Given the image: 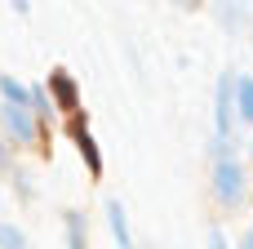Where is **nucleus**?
Wrapping results in <instances>:
<instances>
[{"label":"nucleus","instance_id":"6e6552de","mask_svg":"<svg viewBox=\"0 0 253 249\" xmlns=\"http://www.w3.org/2000/svg\"><path fill=\"white\" fill-rule=\"evenodd\" d=\"M213 9H218V22H222L227 31H236V27H245V22H249V9H245V0H218Z\"/></svg>","mask_w":253,"mask_h":249},{"label":"nucleus","instance_id":"7ed1b4c3","mask_svg":"<svg viewBox=\"0 0 253 249\" xmlns=\"http://www.w3.org/2000/svg\"><path fill=\"white\" fill-rule=\"evenodd\" d=\"M231 116H236V76L222 71L218 76V98H213V138L231 134Z\"/></svg>","mask_w":253,"mask_h":249},{"label":"nucleus","instance_id":"0eeeda50","mask_svg":"<svg viewBox=\"0 0 253 249\" xmlns=\"http://www.w3.org/2000/svg\"><path fill=\"white\" fill-rule=\"evenodd\" d=\"M0 102H9V107H31V85H22L18 76H0Z\"/></svg>","mask_w":253,"mask_h":249},{"label":"nucleus","instance_id":"f3484780","mask_svg":"<svg viewBox=\"0 0 253 249\" xmlns=\"http://www.w3.org/2000/svg\"><path fill=\"white\" fill-rule=\"evenodd\" d=\"M173 4H178V9H196L200 0H173Z\"/></svg>","mask_w":253,"mask_h":249},{"label":"nucleus","instance_id":"9d476101","mask_svg":"<svg viewBox=\"0 0 253 249\" xmlns=\"http://www.w3.org/2000/svg\"><path fill=\"white\" fill-rule=\"evenodd\" d=\"M236 116L253 125V76H236Z\"/></svg>","mask_w":253,"mask_h":249},{"label":"nucleus","instance_id":"f03ea898","mask_svg":"<svg viewBox=\"0 0 253 249\" xmlns=\"http://www.w3.org/2000/svg\"><path fill=\"white\" fill-rule=\"evenodd\" d=\"M245 169H240V160L231 156V160H218L213 165V196H218V205H240L245 200Z\"/></svg>","mask_w":253,"mask_h":249},{"label":"nucleus","instance_id":"dca6fc26","mask_svg":"<svg viewBox=\"0 0 253 249\" xmlns=\"http://www.w3.org/2000/svg\"><path fill=\"white\" fill-rule=\"evenodd\" d=\"M9 4H13L18 13H27V9H31V0H9Z\"/></svg>","mask_w":253,"mask_h":249},{"label":"nucleus","instance_id":"4468645a","mask_svg":"<svg viewBox=\"0 0 253 249\" xmlns=\"http://www.w3.org/2000/svg\"><path fill=\"white\" fill-rule=\"evenodd\" d=\"M0 169H13V156H9V147H4V138H0Z\"/></svg>","mask_w":253,"mask_h":249},{"label":"nucleus","instance_id":"f8f14e48","mask_svg":"<svg viewBox=\"0 0 253 249\" xmlns=\"http://www.w3.org/2000/svg\"><path fill=\"white\" fill-rule=\"evenodd\" d=\"M0 249H27L22 227H13V223H0Z\"/></svg>","mask_w":253,"mask_h":249},{"label":"nucleus","instance_id":"39448f33","mask_svg":"<svg viewBox=\"0 0 253 249\" xmlns=\"http://www.w3.org/2000/svg\"><path fill=\"white\" fill-rule=\"evenodd\" d=\"M102 209H107V227H111V241H116L120 249H133V232H129V218H125V205H120V200L111 196V200H107Z\"/></svg>","mask_w":253,"mask_h":249},{"label":"nucleus","instance_id":"a211bd4d","mask_svg":"<svg viewBox=\"0 0 253 249\" xmlns=\"http://www.w3.org/2000/svg\"><path fill=\"white\" fill-rule=\"evenodd\" d=\"M249 151H253V147H249Z\"/></svg>","mask_w":253,"mask_h":249},{"label":"nucleus","instance_id":"f257e3e1","mask_svg":"<svg viewBox=\"0 0 253 249\" xmlns=\"http://www.w3.org/2000/svg\"><path fill=\"white\" fill-rule=\"evenodd\" d=\"M0 129H4V138L18 143V147H40V116H36L31 107H9V102H0Z\"/></svg>","mask_w":253,"mask_h":249},{"label":"nucleus","instance_id":"423d86ee","mask_svg":"<svg viewBox=\"0 0 253 249\" xmlns=\"http://www.w3.org/2000/svg\"><path fill=\"white\" fill-rule=\"evenodd\" d=\"M71 138H76V147H80V156H84V165H89V169L98 174V169H102V151H98V143H93V134L84 129V120H76V125H71Z\"/></svg>","mask_w":253,"mask_h":249},{"label":"nucleus","instance_id":"1a4fd4ad","mask_svg":"<svg viewBox=\"0 0 253 249\" xmlns=\"http://www.w3.org/2000/svg\"><path fill=\"white\" fill-rule=\"evenodd\" d=\"M62 232H67V245H71V249H89L84 214H80V209H67V214H62Z\"/></svg>","mask_w":253,"mask_h":249},{"label":"nucleus","instance_id":"ddd939ff","mask_svg":"<svg viewBox=\"0 0 253 249\" xmlns=\"http://www.w3.org/2000/svg\"><path fill=\"white\" fill-rule=\"evenodd\" d=\"M209 249H231V245H227V236H222V227L209 232Z\"/></svg>","mask_w":253,"mask_h":249},{"label":"nucleus","instance_id":"9b49d317","mask_svg":"<svg viewBox=\"0 0 253 249\" xmlns=\"http://www.w3.org/2000/svg\"><path fill=\"white\" fill-rule=\"evenodd\" d=\"M31 111H36L40 120H53V116H58V107L49 102V89H40V85H31Z\"/></svg>","mask_w":253,"mask_h":249},{"label":"nucleus","instance_id":"2eb2a0df","mask_svg":"<svg viewBox=\"0 0 253 249\" xmlns=\"http://www.w3.org/2000/svg\"><path fill=\"white\" fill-rule=\"evenodd\" d=\"M236 249H253V227L245 232V236H240V245H236Z\"/></svg>","mask_w":253,"mask_h":249},{"label":"nucleus","instance_id":"20e7f679","mask_svg":"<svg viewBox=\"0 0 253 249\" xmlns=\"http://www.w3.org/2000/svg\"><path fill=\"white\" fill-rule=\"evenodd\" d=\"M49 94L58 98V107H62V111H76V107H80V89H76L71 71H62V67H53V71H49Z\"/></svg>","mask_w":253,"mask_h":249}]
</instances>
